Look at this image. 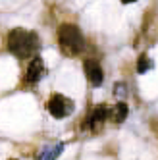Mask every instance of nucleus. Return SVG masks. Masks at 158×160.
I'll return each instance as SVG.
<instances>
[{
	"label": "nucleus",
	"mask_w": 158,
	"mask_h": 160,
	"mask_svg": "<svg viewBox=\"0 0 158 160\" xmlns=\"http://www.w3.org/2000/svg\"><path fill=\"white\" fill-rule=\"evenodd\" d=\"M127 114H129V106L126 104V102H118L112 110H108V118L114 123H121V122H126Z\"/></svg>",
	"instance_id": "obj_7"
},
{
	"label": "nucleus",
	"mask_w": 158,
	"mask_h": 160,
	"mask_svg": "<svg viewBox=\"0 0 158 160\" xmlns=\"http://www.w3.org/2000/svg\"><path fill=\"white\" fill-rule=\"evenodd\" d=\"M151 68H152V60H151L146 54H143L141 58L137 60V72H139V73H145V72H149Z\"/></svg>",
	"instance_id": "obj_8"
},
{
	"label": "nucleus",
	"mask_w": 158,
	"mask_h": 160,
	"mask_svg": "<svg viewBox=\"0 0 158 160\" xmlns=\"http://www.w3.org/2000/svg\"><path fill=\"white\" fill-rule=\"evenodd\" d=\"M44 73V64L41 56H33V60L27 66V72H25V81L27 83H37L39 79Z\"/></svg>",
	"instance_id": "obj_5"
},
{
	"label": "nucleus",
	"mask_w": 158,
	"mask_h": 160,
	"mask_svg": "<svg viewBox=\"0 0 158 160\" xmlns=\"http://www.w3.org/2000/svg\"><path fill=\"white\" fill-rule=\"evenodd\" d=\"M6 47H8V50L12 52L16 58L25 60V58L35 56V52L41 47V39H39L37 33L27 31V29H21V27H16V29H12V31L8 33Z\"/></svg>",
	"instance_id": "obj_1"
},
{
	"label": "nucleus",
	"mask_w": 158,
	"mask_h": 160,
	"mask_svg": "<svg viewBox=\"0 0 158 160\" xmlns=\"http://www.w3.org/2000/svg\"><path fill=\"white\" fill-rule=\"evenodd\" d=\"M58 44L66 56H77L85 48V37L77 25L64 23L58 29Z\"/></svg>",
	"instance_id": "obj_2"
},
{
	"label": "nucleus",
	"mask_w": 158,
	"mask_h": 160,
	"mask_svg": "<svg viewBox=\"0 0 158 160\" xmlns=\"http://www.w3.org/2000/svg\"><path fill=\"white\" fill-rule=\"evenodd\" d=\"M123 4H131V2H137V0H121Z\"/></svg>",
	"instance_id": "obj_9"
},
{
	"label": "nucleus",
	"mask_w": 158,
	"mask_h": 160,
	"mask_svg": "<svg viewBox=\"0 0 158 160\" xmlns=\"http://www.w3.org/2000/svg\"><path fill=\"white\" fill-rule=\"evenodd\" d=\"M106 118H108V108H106V104H98L95 110H93V114L89 116V123H87V128H91V129H96L98 125H102L104 122H106Z\"/></svg>",
	"instance_id": "obj_6"
},
{
	"label": "nucleus",
	"mask_w": 158,
	"mask_h": 160,
	"mask_svg": "<svg viewBox=\"0 0 158 160\" xmlns=\"http://www.w3.org/2000/svg\"><path fill=\"white\" fill-rule=\"evenodd\" d=\"M47 108L50 112V116L60 120V118L70 116V114L73 112V100L66 98L64 95H52L50 100H48V104H47Z\"/></svg>",
	"instance_id": "obj_3"
},
{
	"label": "nucleus",
	"mask_w": 158,
	"mask_h": 160,
	"mask_svg": "<svg viewBox=\"0 0 158 160\" xmlns=\"http://www.w3.org/2000/svg\"><path fill=\"white\" fill-rule=\"evenodd\" d=\"M10 160H14V158H10Z\"/></svg>",
	"instance_id": "obj_10"
},
{
	"label": "nucleus",
	"mask_w": 158,
	"mask_h": 160,
	"mask_svg": "<svg viewBox=\"0 0 158 160\" xmlns=\"http://www.w3.org/2000/svg\"><path fill=\"white\" fill-rule=\"evenodd\" d=\"M83 70H85L87 79L91 81V85H95V87L102 85V81H104V72H102V68H100V64L95 58H87L83 62Z\"/></svg>",
	"instance_id": "obj_4"
}]
</instances>
